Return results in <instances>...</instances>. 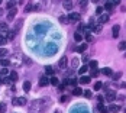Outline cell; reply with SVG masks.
<instances>
[{
	"instance_id": "32",
	"label": "cell",
	"mask_w": 126,
	"mask_h": 113,
	"mask_svg": "<svg viewBox=\"0 0 126 113\" xmlns=\"http://www.w3.org/2000/svg\"><path fill=\"white\" fill-rule=\"evenodd\" d=\"M6 54H7V49L6 48H0V58H4Z\"/></svg>"
},
{
	"instance_id": "39",
	"label": "cell",
	"mask_w": 126,
	"mask_h": 113,
	"mask_svg": "<svg viewBox=\"0 0 126 113\" xmlns=\"http://www.w3.org/2000/svg\"><path fill=\"white\" fill-rule=\"evenodd\" d=\"M86 41H87V42H91V41H93L91 33H86Z\"/></svg>"
},
{
	"instance_id": "54",
	"label": "cell",
	"mask_w": 126,
	"mask_h": 113,
	"mask_svg": "<svg viewBox=\"0 0 126 113\" xmlns=\"http://www.w3.org/2000/svg\"><path fill=\"white\" fill-rule=\"evenodd\" d=\"M0 3H1V1H0Z\"/></svg>"
},
{
	"instance_id": "27",
	"label": "cell",
	"mask_w": 126,
	"mask_h": 113,
	"mask_svg": "<svg viewBox=\"0 0 126 113\" xmlns=\"http://www.w3.org/2000/svg\"><path fill=\"white\" fill-rule=\"evenodd\" d=\"M100 89H103V83H102V81H97V83L94 84V90H96V91H99Z\"/></svg>"
},
{
	"instance_id": "52",
	"label": "cell",
	"mask_w": 126,
	"mask_h": 113,
	"mask_svg": "<svg viewBox=\"0 0 126 113\" xmlns=\"http://www.w3.org/2000/svg\"><path fill=\"white\" fill-rule=\"evenodd\" d=\"M119 87H123V89H126V81H125V83H122V84H120Z\"/></svg>"
},
{
	"instance_id": "30",
	"label": "cell",
	"mask_w": 126,
	"mask_h": 113,
	"mask_svg": "<svg viewBox=\"0 0 126 113\" xmlns=\"http://www.w3.org/2000/svg\"><path fill=\"white\" fill-rule=\"evenodd\" d=\"M64 7H65L67 10H71V9H73V1H65V3H64Z\"/></svg>"
},
{
	"instance_id": "16",
	"label": "cell",
	"mask_w": 126,
	"mask_h": 113,
	"mask_svg": "<svg viewBox=\"0 0 126 113\" xmlns=\"http://www.w3.org/2000/svg\"><path fill=\"white\" fill-rule=\"evenodd\" d=\"M9 78H10L12 81H16V80L19 78V75H17L16 71H12V73H9Z\"/></svg>"
},
{
	"instance_id": "40",
	"label": "cell",
	"mask_w": 126,
	"mask_h": 113,
	"mask_svg": "<svg viewBox=\"0 0 126 113\" xmlns=\"http://www.w3.org/2000/svg\"><path fill=\"white\" fill-rule=\"evenodd\" d=\"M83 94H84L87 99H90V97H91V91H90V90H86V91H83Z\"/></svg>"
},
{
	"instance_id": "1",
	"label": "cell",
	"mask_w": 126,
	"mask_h": 113,
	"mask_svg": "<svg viewBox=\"0 0 126 113\" xmlns=\"http://www.w3.org/2000/svg\"><path fill=\"white\" fill-rule=\"evenodd\" d=\"M46 109L45 100H33L29 106V113H44Z\"/></svg>"
},
{
	"instance_id": "33",
	"label": "cell",
	"mask_w": 126,
	"mask_h": 113,
	"mask_svg": "<svg viewBox=\"0 0 126 113\" xmlns=\"http://www.w3.org/2000/svg\"><path fill=\"white\" fill-rule=\"evenodd\" d=\"M99 112L100 113H107V107H104L103 105H99Z\"/></svg>"
},
{
	"instance_id": "24",
	"label": "cell",
	"mask_w": 126,
	"mask_h": 113,
	"mask_svg": "<svg viewBox=\"0 0 126 113\" xmlns=\"http://www.w3.org/2000/svg\"><path fill=\"white\" fill-rule=\"evenodd\" d=\"M0 64H1L4 68H7V67H9V64H10V61H9V60H6V58H3V60H0Z\"/></svg>"
},
{
	"instance_id": "53",
	"label": "cell",
	"mask_w": 126,
	"mask_h": 113,
	"mask_svg": "<svg viewBox=\"0 0 126 113\" xmlns=\"http://www.w3.org/2000/svg\"><path fill=\"white\" fill-rule=\"evenodd\" d=\"M125 113H126V110H125Z\"/></svg>"
},
{
	"instance_id": "14",
	"label": "cell",
	"mask_w": 126,
	"mask_h": 113,
	"mask_svg": "<svg viewBox=\"0 0 126 113\" xmlns=\"http://www.w3.org/2000/svg\"><path fill=\"white\" fill-rule=\"evenodd\" d=\"M109 109H110V112L112 113H118L119 110H120V106H118V105H110Z\"/></svg>"
},
{
	"instance_id": "21",
	"label": "cell",
	"mask_w": 126,
	"mask_h": 113,
	"mask_svg": "<svg viewBox=\"0 0 126 113\" xmlns=\"http://www.w3.org/2000/svg\"><path fill=\"white\" fill-rule=\"evenodd\" d=\"M73 94H74V96H81V94H83V90H81L80 87H74Z\"/></svg>"
},
{
	"instance_id": "50",
	"label": "cell",
	"mask_w": 126,
	"mask_h": 113,
	"mask_svg": "<svg viewBox=\"0 0 126 113\" xmlns=\"http://www.w3.org/2000/svg\"><path fill=\"white\" fill-rule=\"evenodd\" d=\"M84 28H86V26H84V25H83V23H81V25H80V26H78V30H83V29H84Z\"/></svg>"
},
{
	"instance_id": "7",
	"label": "cell",
	"mask_w": 126,
	"mask_h": 113,
	"mask_svg": "<svg viewBox=\"0 0 126 113\" xmlns=\"http://www.w3.org/2000/svg\"><path fill=\"white\" fill-rule=\"evenodd\" d=\"M16 13H17V9H16V7L12 9V10H9V13H7V19H9V20H13L15 16H16Z\"/></svg>"
},
{
	"instance_id": "10",
	"label": "cell",
	"mask_w": 126,
	"mask_h": 113,
	"mask_svg": "<svg viewBox=\"0 0 126 113\" xmlns=\"http://www.w3.org/2000/svg\"><path fill=\"white\" fill-rule=\"evenodd\" d=\"M26 103H28L26 97H16V105H19V106H25Z\"/></svg>"
},
{
	"instance_id": "38",
	"label": "cell",
	"mask_w": 126,
	"mask_h": 113,
	"mask_svg": "<svg viewBox=\"0 0 126 113\" xmlns=\"http://www.w3.org/2000/svg\"><path fill=\"white\" fill-rule=\"evenodd\" d=\"M87 70H89V67H87V65H83V67L80 68V74H84V73H87Z\"/></svg>"
},
{
	"instance_id": "46",
	"label": "cell",
	"mask_w": 126,
	"mask_h": 113,
	"mask_svg": "<svg viewBox=\"0 0 126 113\" xmlns=\"http://www.w3.org/2000/svg\"><path fill=\"white\" fill-rule=\"evenodd\" d=\"M70 83H71L73 86H77V83H78V80H77V78H73V80H71Z\"/></svg>"
},
{
	"instance_id": "4",
	"label": "cell",
	"mask_w": 126,
	"mask_h": 113,
	"mask_svg": "<svg viewBox=\"0 0 126 113\" xmlns=\"http://www.w3.org/2000/svg\"><path fill=\"white\" fill-rule=\"evenodd\" d=\"M115 99H116V93H115L113 90H106V100L112 103Z\"/></svg>"
},
{
	"instance_id": "6",
	"label": "cell",
	"mask_w": 126,
	"mask_h": 113,
	"mask_svg": "<svg viewBox=\"0 0 126 113\" xmlns=\"http://www.w3.org/2000/svg\"><path fill=\"white\" fill-rule=\"evenodd\" d=\"M0 32L1 33H7L9 32V25L6 22H0Z\"/></svg>"
},
{
	"instance_id": "35",
	"label": "cell",
	"mask_w": 126,
	"mask_h": 113,
	"mask_svg": "<svg viewBox=\"0 0 126 113\" xmlns=\"http://www.w3.org/2000/svg\"><path fill=\"white\" fill-rule=\"evenodd\" d=\"M94 32H96V33H100V32H102V25H100V23L94 26Z\"/></svg>"
},
{
	"instance_id": "37",
	"label": "cell",
	"mask_w": 126,
	"mask_h": 113,
	"mask_svg": "<svg viewBox=\"0 0 126 113\" xmlns=\"http://www.w3.org/2000/svg\"><path fill=\"white\" fill-rule=\"evenodd\" d=\"M1 83H3V84H12L13 81H12L9 77H6V78H3V80H1Z\"/></svg>"
},
{
	"instance_id": "25",
	"label": "cell",
	"mask_w": 126,
	"mask_h": 113,
	"mask_svg": "<svg viewBox=\"0 0 126 113\" xmlns=\"http://www.w3.org/2000/svg\"><path fill=\"white\" fill-rule=\"evenodd\" d=\"M112 7H113V3H112V1H106L103 9H106V10H112Z\"/></svg>"
},
{
	"instance_id": "20",
	"label": "cell",
	"mask_w": 126,
	"mask_h": 113,
	"mask_svg": "<svg viewBox=\"0 0 126 113\" xmlns=\"http://www.w3.org/2000/svg\"><path fill=\"white\" fill-rule=\"evenodd\" d=\"M45 73H46V75H51V77H52V74H54V68H52L51 65H48V67H45Z\"/></svg>"
},
{
	"instance_id": "41",
	"label": "cell",
	"mask_w": 126,
	"mask_h": 113,
	"mask_svg": "<svg viewBox=\"0 0 126 113\" xmlns=\"http://www.w3.org/2000/svg\"><path fill=\"white\" fill-rule=\"evenodd\" d=\"M59 102H61V103H65V102H68V96H65V94H64V96L59 99Z\"/></svg>"
},
{
	"instance_id": "28",
	"label": "cell",
	"mask_w": 126,
	"mask_h": 113,
	"mask_svg": "<svg viewBox=\"0 0 126 113\" xmlns=\"http://www.w3.org/2000/svg\"><path fill=\"white\" fill-rule=\"evenodd\" d=\"M7 75H9V70H7V68H3V70L0 71V77H4V78H6Z\"/></svg>"
},
{
	"instance_id": "17",
	"label": "cell",
	"mask_w": 126,
	"mask_h": 113,
	"mask_svg": "<svg viewBox=\"0 0 126 113\" xmlns=\"http://www.w3.org/2000/svg\"><path fill=\"white\" fill-rule=\"evenodd\" d=\"M49 84H52V86H58V84H59V80H58L55 75H52V77L49 78Z\"/></svg>"
},
{
	"instance_id": "22",
	"label": "cell",
	"mask_w": 126,
	"mask_h": 113,
	"mask_svg": "<svg viewBox=\"0 0 126 113\" xmlns=\"http://www.w3.org/2000/svg\"><path fill=\"white\" fill-rule=\"evenodd\" d=\"M15 4H17V3H16V1H7V3H6V9L12 10V9H15Z\"/></svg>"
},
{
	"instance_id": "47",
	"label": "cell",
	"mask_w": 126,
	"mask_h": 113,
	"mask_svg": "<svg viewBox=\"0 0 126 113\" xmlns=\"http://www.w3.org/2000/svg\"><path fill=\"white\" fill-rule=\"evenodd\" d=\"M97 102H99V105H103V97L102 96H97Z\"/></svg>"
},
{
	"instance_id": "42",
	"label": "cell",
	"mask_w": 126,
	"mask_h": 113,
	"mask_svg": "<svg viewBox=\"0 0 126 113\" xmlns=\"http://www.w3.org/2000/svg\"><path fill=\"white\" fill-rule=\"evenodd\" d=\"M4 109H6V103H0V113L4 112Z\"/></svg>"
},
{
	"instance_id": "36",
	"label": "cell",
	"mask_w": 126,
	"mask_h": 113,
	"mask_svg": "<svg viewBox=\"0 0 126 113\" xmlns=\"http://www.w3.org/2000/svg\"><path fill=\"white\" fill-rule=\"evenodd\" d=\"M99 74H100V71H99V70H91V77H93V78H96Z\"/></svg>"
},
{
	"instance_id": "2",
	"label": "cell",
	"mask_w": 126,
	"mask_h": 113,
	"mask_svg": "<svg viewBox=\"0 0 126 113\" xmlns=\"http://www.w3.org/2000/svg\"><path fill=\"white\" fill-rule=\"evenodd\" d=\"M70 113H89V109L84 106V105H77V106H73Z\"/></svg>"
},
{
	"instance_id": "15",
	"label": "cell",
	"mask_w": 126,
	"mask_h": 113,
	"mask_svg": "<svg viewBox=\"0 0 126 113\" xmlns=\"http://www.w3.org/2000/svg\"><path fill=\"white\" fill-rule=\"evenodd\" d=\"M78 65H80V60H78V58H75V57H74V58H73V60H71V67H73V68H77V67H78Z\"/></svg>"
},
{
	"instance_id": "18",
	"label": "cell",
	"mask_w": 126,
	"mask_h": 113,
	"mask_svg": "<svg viewBox=\"0 0 126 113\" xmlns=\"http://www.w3.org/2000/svg\"><path fill=\"white\" fill-rule=\"evenodd\" d=\"M30 89H32V84H30V81H28V80H26V81L23 83V90H25V91L28 93V91H29Z\"/></svg>"
},
{
	"instance_id": "43",
	"label": "cell",
	"mask_w": 126,
	"mask_h": 113,
	"mask_svg": "<svg viewBox=\"0 0 126 113\" xmlns=\"http://www.w3.org/2000/svg\"><path fill=\"white\" fill-rule=\"evenodd\" d=\"M102 12H103V7H100V6H99V7L96 9V13H97V15L100 16V15H102Z\"/></svg>"
},
{
	"instance_id": "13",
	"label": "cell",
	"mask_w": 126,
	"mask_h": 113,
	"mask_svg": "<svg viewBox=\"0 0 126 113\" xmlns=\"http://www.w3.org/2000/svg\"><path fill=\"white\" fill-rule=\"evenodd\" d=\"M107 20H109V15H100V17H99V22H100V25L106 23Z\"/></svg>"
},
{
	"instance_id": "11",
	"label": "cell",
	"mask_w": 126,
	"mask_h": 113,
	"mask_svg": "<svg viewBox=\"0 0 126 113\" xmlns=\"http://www.w3.org/2000/svg\"><path fill=\"white\" fill-rule=\"evenodd\" d=\"M102 74H104V75H113V71H112V68H109V67H104V68H102V71H100Z\"/></svg>"
},
{
	"instance_id": "9",
	"label": "cell",
	"mask_w": 126,
	"mask_h": 113,
	"mask_svg": "<svg viewBox=\"0 0 126 113\" xmlns=\"http://www.w3.org/2000/svg\"><path fill=\"white\" fill-rule=\"evenodd\" d=\"M58 65H59L61 68H65V67L68 65V60H67V57H62V58L59 60V62H58Z\"/></svg>"
},
{
	"instance_id": "34",
	"label": "cell",
	"mask_w": 126,
	"mask_h": 113,
	"mask_svg": "<svg viewBox=\"0 0 126 113\" xmlns=\"http://www.w3.org/2000/svg\"><path fill=\"white\" fill-rule=\"evenodd\" d=\"M15 33H16L15 30H13V32H7V39H9V41H13V38H15Z\"/></svg>"
},
{
	"instance_id": "8",
	"label": "cell",
	"mask_w": 126,
	"mask_h": 113,
	"mask_svg": "<svg viewBox=\"0 0 126 113\" xmlns=\"http://www.w3.org/2000/svg\"><path fill=\"white\" fill-rule=\"evenodd\" d=\"M119 32H120V26H119V25H115L113 29H112V35H113V38H118V36H119Z\"/></svg>"
},
{
	"instance_id": "48",
	"label": "cell",
	"mask_w": 126,
	"mask_h": 113,
	"mask_svg": "<svg viewBox=\"0 0 126 113\" xmlns=\"http://www.w3.org/2000/svg\"><path fill=\"white\" fill-rule=\"evenodd\" d=\"M4 42H6V39H4V38H3V36H0V46H1V45H3V44H4Z\"/></svg>"
},
{
	"instance_id": "5",
	"label": "cell",
	"mask_w": 126,
	"mask_h": 113,
	"mask_svg": "<svg viewBox=\"0 0 126 113\" xmlns=\"http://www.w3.org/2000/svg\"><path fill=\"white\" fill-rule=\"evenodd\" d=\"M39 86H41V87H46V86H49V78H48L46 75L39 77Z\"/></svg>"
},
{
	"instance_id": "12",
	"label": "cell",
	"mask_w": 126,
	"mask_h": 113,
	"mask_svg": "<svg viewBox=\"0 0 126 113\" xmlns=\"http://www.w3.org/2000/svg\"><path fill=\"white\" fill-rule=\"evenodd\" d=\"M90 80H91V77H87V75H83L80 80H78V83L80 84H89L90 83Z\"/></svg>"
},
{
	"instance_id": "23",
	"label": "cell",
	"mask_w": 126,
	"mask_h": 113,
	"mask_svg": "<svg viewBox=\"0 0 126 113\" xmlns=\"http://www.w3.org/2000/svg\"><path fill=\"white\" fill-rule=\"evenodd\" d=\"M86 49H87V44H81V45L77 48V52H80V54H81V52H84Z\"/></svg>"
},
{
	"instance_id": "44",
	"label": "cell",
	"mask_w": 126,
	"mask_h": 113,
	"mask_svg": "<svg viewBox=\"0 0 126 113\" xmlns=\"http://www.w3.org/2000/svg\"><path fill=\"white\" fill-rule=\"evenodd\" d=\"M59 22H61V23H65V22H68V19H67L65 16H61V17H59Z\"/></svg>"
},
{
	"instance_id": "51",
	"label": "cell",
	"mask_w": 126,
	"mask_h": 113,
	"mask_svg": "<svg viewBox=\"0 0 126 113\" xmlns=\"http://www.w3.org/2000/svg\"><path fill=\"white\" fill-rule=\"evenodd\" d=\"M116 97H118V99H119V100H122V102H123V100H125V96H116Z\"/></svg>"
},
{
	"instance_id": "45",
	"label": "cell",
	"mask_w": 126,
	"mask_h": 113,
	"mask_svg": "<svg viewBox=\"0 0 126 113\" xmlns=\"http://www.w3.org/2000/svg\"><path fill=\"white\" fill-rule=\"evenodd\" d=\"M23 60H25V64H28V65H30V64H32L30 58H23Z\"/></svg>"
},
{
	"instance_id": "29",
	"label": "cell",
	"mask_w": 126,
	"mask_h": 113,
	"mask_svg": "<svg viewBox=\"0 0 126 113\" xmlns=\"http://www.w3.org/2000/svg\"><path fill=\"white\" fill-rule=\"evenodd\" d=\"M118 48H119L120 51H126V41H122V42L118 45Z\"/></svg>"
},
{
	"instance_id": "31",
	"label": "cell",
	"mask_w": 126,
	"mask_h": 113,
	"mask_svg": "<svg viewBox=\"0 0 126 113\" xmlns=\"http://www.w3.org/2000/svg\"><path fill=\"white\" fill-rule=\"evenodd\" d=\"M74 41H75V42H81V41H83V38H81V35H80L78 32L74 33Z\"/></svg>"
},
{
	"instance_id": "49",
	"label": "cell",
	"mask_w": 126,
	"mask_h": 113,
	"mask_svg": "<svg viewBox=\"0 0 126 113\" xmlns=\"http://www.w3.org/2000/svg\"><path fill=\"white\" fill-rule=\"evenodd\" d=\"M29 10H32V6H30V4H29V6H26V7H25V12H29Z\"/></svg>"
},
{
	"instance_id": "19",
	"label": "cell",
	"mask_w": 126,
	"mask_h": 113,
	"mask_svg": "<svg viewBox=\"0 0 126 113\" xmlns=\"http://www.w3.org/2000/svg\"><path fill=\"white\" fill-rule=\"evenodd\" d=\"M87 67H89V68H91V70H97V61H94V60H93V61H90Z\"/></svg>"
},
{
	"instance_id": "26",
	"label": "cell",
	"mask_w": 126,
	"mask_h": 113,
	"mask_svg": "<svg viewBox=\"0 0 126 113\" xmlns=\"http://www.w3.org/2000/svg\"><path fill=\"white\" fill-rule=\"evenodd\" d=\"M112 77H113V80H115V81H118V80L122 77V71H119V73H113V75H112Z\"/></svg>"
},
{
	"instance_id": "3",
	"label": "cell",
	"mask_w": 126,
	"mask_h": 113,
	"mask_svg": "<svg viewBox=\"0 0 126 113\" xmlns=\"http://www.w3.org/2000/svg\"><path fill=\"white\" fill-rule=\"evenodd\" d=\"M67 19H68V22H71V23L78 22V20H80V13H74V12H73V13H70V15H68V17H67Z\"/></svg>"
}]
</instances>
